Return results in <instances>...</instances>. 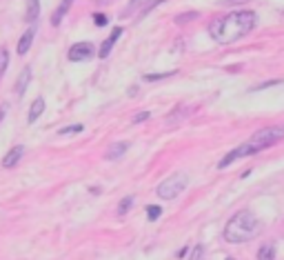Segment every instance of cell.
Returning <instances> with one entry per match:
<instances>
[{
  "mask_svg": "<svg viewBox=\"0 0 284 260\" xmlns=\"http://www.w3.org/2000/svg\"><path fill=\"white\" fill-rule=\"evenodd\" d=\"M257 25V14L255 11H233L222 18H213L209 25V34L215 42L220 45H231V42L244 38L251 34Z\"/></svg>",
  "mask_w": 284,
  "mask_h": 260,
  "instance_id": "1",
  "label": "cell"
},
{
  "mask_svg": "<svg viewBox=\"0 0 284 260\" xmlns=\"http://www.w3.org/2000/svg\"><path fill=\"white\" fill-rule=\"evenodd\" d=\"M260 229H262V224H260V220L255 218V214L244 209V211H240V214L231 216V220L226 223L222 236H224V240L231 242V245H242V242L253 240V238L260 233Z\"/></svg>",
  "mask_w": 284,
  "mask_h": 260,
  "instance_id": "2",
  "label": "cell"
},
{
  "mask_svg": "<svg viewBox=\"0 0 284 260\" xmlns=\"http://www.w3.org/2000/svg\"><path fill=\"white\" fill-rule=\"evenodd\" d=\"M284 140V125H271V127H264V129L255 131L251 138L247 140L248 147H251L253 153L257 151H264V149L273 147L275 143Z\"/></svg>",
  "mask_w": 284,
  "mask_h": 260,
  "instance_id": "3",
  "label": "cell"
},
{
  "mask_svg": "<svg viewBox=\"0 0 284 260\" xmlns=\"http://www.w3.org/2000/svg\"><path fill=\"white\" fill-rule=\"evenodd\" d=\"M186 185H189V176L184 171H176V174H171L158 185V196L162 200H173V198H178L184 191Z\"/></svg>",
  "mask_w": 284,
  "mask_h": 260,
  "instance_id": "4",
  "label": "cell"
},
{
  "mask_svg": "<svg viewBox=\"0 0 284 260\" xmlns=\"http://www.w3.org/2000/svg\"><path fill=\"white\" fill-rule=\"evenodd\" d=\"M93 56H96V49H93L91 42H75L69 49L71 63H84V60H91Z\"/></svg>",
  "mask_w": 284,
  "mask_h": 260,
  "instance_id": "5",
  "label": "cell"
},
{
  "mask_svg": "<svg viewBox=\"0 0 284 260\" xmlns=\"http://www.w3.org/2000/svg\"><path fill=\"white\" fill-rule=\"evenodd\" d=\"M122 32H124L122 27H115L113 32H111V36L106 38V40L100 45V49H98V56H100V58H106V56L111 54V49H113V45L118 42V38L122 36Z\"/></svg>",
  "mask_w": 284,
  "mask_h": 260,
  "instance_id": "6",
  "label": "cell"
},
{
  "mask_svg": "<svg viewBox=\"0 0 284 260\" xmlns=\"http://www.w3.org/2000/svg\"><path fill=\"white\" fill-rule=\"evenodd\" d=\"M25 156V145H16V147H11L7 153H4V158H2V167H16L18 165V160Z\"/></svg>",
  "mask_w": 284,
  "mask_h": 260,
  "instance_id": "7",
  "label": "cell"
},
{
  "mask_svg": "<svg viewBox=\"0 0 284 260\" xmlns=\"http://www.w3.org/2000/svg\"><path fill=\"white\" fill-rule=\"evenodd\" d=\"M71 5H73V0H62L60 5H58V9L53 11V16H51V25H53V27H58V25L62 23V18L67 16V11L71 9Z\"/></svg>",
  "mask_w": 284,
  "mask_h": 260,
  "instance_id": "8",
  "label": "cell"
},
{
  "mask_svg": "<svg viewBox=\"0 0 284 260\" xmlns=\"http://www.w3.org/2000/svg\"><path fill=\"white\" fill-rule=\"evenodd\" d=\"M127 149H129V143H113L109 149H106L105 158H106V160H118V158L124 156V151H127Z\"/></svg>",
  "mask_w": 284,
  "mask_h": 260,
  "instance_id": "9",
  "label": "cell"
},
{
  "mask_svg": "<svg viewBox=\"0 0 284 260\" xmlns=\"http://www.w3.org/2000/svg\"><path fill=\"white\" fill-rule=\"evenodd\" d=\"M42 111H44V98H36L34 103H31V107H29V116H27L29 125H34V122L40 118V113H42Z\"/></svg>",
  "mask_w": 284,
  "mask_h": 260,
  "instance_id": "10",
  "label": "cell"
},
{
  "mask_svg": "<svg viewBox=\"0 0 284 260\" xmlns=\"http://www.w3.org/2000/svg\"><path fill=\"white\" fill-rule=\"evenodd\" d=\"M34 36H36V29H29V32L22 34L20 42H18V54H20V56H25L27 51H29L31 42H34Z\"/></svg>",
  "mask_w": 284,
  "mask_h": 260,
  "instance_id": "11",
  "label": "cell"
},
{
  "mask_svg": "<svg viewBox=\"0 0 284 260\" xmlns=\"http://www.w3.org/2000/svg\"><path fill=\"white\" fill-rule=\"evenodd\" d=\"M40 16V2L38 0H27V14H25V20L27 23H36Z\"/></svg>",
  "mask_w": 284,
  "mask_h": 260,
  "instance_id": "12",
  "label": "cell"
},
{
  "mask_svg": "<svg viewBox=\"0 0 284 260\" xmlns=\"http://www.w3.org/2000/svg\"><path fill=\"white\" fill-rule=\"evenodd\" d=\"M29 80H31V69L27 67V69H22L20 76H18V80H16V94H18V96L25 94V89H27V85H29Z\"/></svg>",
  "mask_w": 284,
  "mask_h": 260,
  "instance_id": "13",
  "label": "cell"
},
{
  "mask_svg": "<svg viewBox=\"0 0 284 260\" xmlns=\"http://www.w3.org/2000/svg\"><path fill=\"white\" fill-rule=\"evenodd\" d=\"M133 202H136V198H133V196H124L122 200L118 202V209H115V214H118V216L129 214V209L133 207Z\"/></svg>",
  "mask_w": 284,
  "mask_h": 260,
  "instance_id": "14",
  "label": "cell"
},
{
  "mask_svg": "<svg viewBox=\"0 0 284 260\" xmlns=\"http://www.w3.org/2000/svg\"><path fill=\"white\" fill-rule=\"evenodd\" d=\"M257 260H275V247L262 245L260 249H257Z\"/></svg>",
  "mask_w": 284,
  "mask_h": 260,
  "instance_id": "15",
  "label": "cell"
},
{
  "mask_svg": "<svg viewBox=\"0 0 284 260\" xmlns=\"http://www.w3.org/2000/svg\"><path fill=\"white\" fill-rule=\"evenodd\" d=\"M84 131V125H71V127H62L58 134L60 136H71V134H82Z\"/></svg>",
  "mask_w": 284,
  "mask_h": 260,
  "instance_id": "16",
  "label": "cell"
},
{
  "mask_svg": "<svg viewBox=\"0 0 284 260\" xmlns=\"http://www.w3.org/2000/svg\"><path fill=\"white\" fill-rule=\"evenodd\" d=\"M176 72H162V74H144V80L146 82H155V80H162V78L173 76Z\"/></svg>",
  "mask_w": 284,
  "mask_h": 260,
  "instance_id": "17",
  "label": "cell"
},
{
  "mask_svg": "<svg viewBox=\"0 0 284 260\" xmlns=\"http://www.w3.org/2000/svg\"><path fill=\"white\" fill-rule=\"evenodd\" d=\"M160 214H162V209H160L158 205L146 207V218H149V220H158V218H160Z\"/></svg>",
  "mask_w": 284,
  "mask_h": 260,
  "instance_id": "18",
  "label": "cell"
},
{
  "mask_svg": "<svg viewBox=\"0 0 284 260\" xmlns=\"http://www.w3.org/2000/svg\"><path fill=\"white\" fill-rule=\"evenodd\" d=\"M7 65H9V54H7V49H0V76L7 72Z\"/></svg>",
  "mask_w": 284,
  "mask_h": 260,
  "instance_id": "19",
  "label": "cell"
},
{
  "mask_svg": "<svg viewBox=\"0 0 284 260\" xmlns=\"http://www.w3.org/2000/svg\"><path fill=\"white\" fill-rule=\"evenodd\" d=\"M149 118H151V113H149V111H140L138 116H133V125H140V122L149 120Z\"/></svg>",
  "mask_w": 284,
  "mask_h": 260,
  "instance_id": "20",
  "label": "cell"
},
{
  "mask_svg": "<svg viewBox=\"0 0 284 260\" xmlns=\"http://www.w3.org/2000/svg\"><path fill=\"white\" fill-rule=\"evenodd\" d=\"M93 23H96L98 27H105V25L109 23V18H106L105 14H96V16H93Z\"/></svg>",
  "mask_w": 284,
  "mask_h": 260,
  "instance_id": "21",
  "label": "cell"
},
{
  "mask_svg": "<svg viewBox=\"0 0 284 260\" xmlns=\"http://www.w3.org/2000/svg\"><path fill=\"white\" fill-rule=\"evenodd\" d=\"M202 254H204V247H202V245L193 247V254H191L189 260H200V258H202Z\"/></svg>",
  "mask_w": 284,
  "mask_h": 260,
  "instance_id": "22",
  "label": "cell"
},
{
  "mask_svg": "<svg viewBox=\"0 0 284 260\" xmlns=\"http://www.w3.org/2000/svg\"><path fill=\"white\" fill-rule=\"evenodd\" d=\"M284 80H269V82H262V85H257L255 87V91H262V89H266V87H273V85H282Z\"/></svg>",
  "mask_w": 284,
  "mask_h": 260,
  "instance_id": "23",
  "label": "cell"
},
{
  "mask_svg": "<svg viewBox=\"0 0 284 260\" xmlns=\"http://www.w3.org/2000/svg\"><path fill=\"white\" fill-rule=\"evenodd\" d=\"M195 16H198V14H195V11H191V14H180V16H178V18H176V23H184V20H193Z\"/></svg>",
  "mask_w": 284,
  "mask_h": 260,
  "instance_id": "24",
  "label": "cell"
},
{
  "mask_svg": "<svg viewBox=\"0 0 284 260\" xmlns=\"http://www.w3.org/2000/svg\"><path fill=\"white\" fill-rule=\"evenodd\" d=\"M96 2H98V5H102V7H105V5H111L113 0H96Z\"/></svg>",
  "mask_w": 284,
  "mask_h": 260,
  "instance_id": "25",
  "label": "cell"
},
{
  "mask_svg": "<svg viewBox=\"0 0 284 260\" xmlns=\"http://www.w3.org/2000/svg\"><path fill=\"white\" fill-rule=\"evenodd\" d=\"M186 251H189V249H186V247H182V251H178V258H182V256H186Z\"/></svg>",
  "mask_w": 284,
  "mask_h": 260,
  "instance_id": "26",
  "label": "cell"
},
{
  "mask_svg": "<svg viewBox=\"0 0 284 260\" xmlns=\"http://www.w3.org/2000/svg\"><path fill=\"white\" fill-rule=\"evenodd\" d=\"M226 260H233V258H226Z\"/></svg>",
  "mask_w": 284,
  "mask_h": 260,
  "instance_id": "27",
  "label": "cell"
}]
</instances>
